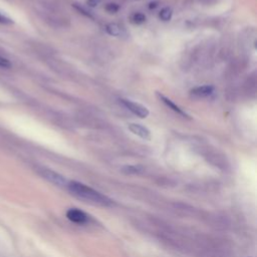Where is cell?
<instances>
[{"instance_id":"7","label":"cell","mask_w":257,"mask_h":257,"mask_svg":"<svg viewBox=\"0 0 257 257\" xmlns=\"http://www.w3.org/2000/svg\"><path fill=\"white\" fill-rule=\"evenodd\" d=\"M214 92V87L213 86H202V87H197L195 89H193L191 91V94L194 96V98H206L212 94Z\"/></svg>"},{"instance_id":"14","label":"cell","mask_w":257,"mask_h":257,"mask_svg":"<svg viewBox=\"0 0 257 257\" xmlns=\"http://www.w3.org/2000/svg\"><path fill=\"white\" fill-rule=\"evenodd\" d=\"M140 167H137V166H128V167H126L124 170L127 172V173H138L141 169H139Z\"/></svg>"},{"instance_id":"8","label":"cell","mask_w":257,"mask_h":257,"mask_svg":"<svg viewBox=\"0 0 257 257\" xmlns=\"http://www.w3.org/2000/svg\"><path fill=\"white\" fill-rule=\"evenodd\" d=\"M106 30L110 36H112V37H120L122 34L121 26L117 23H109L106 26Z\"/></svg>"},{"instance_id":"3","label":"cell","mask_w":257,"mask_h":257,"mask_svg":"<svg viewBox=\"0 0 257 257\" xmlns=\"http://www.w3.org/2000/svg\"><path fill=\"white\" fill-rule=\"evenodd\" d=\"M120 101L125 108H127L128 110L132 111L133 114L136 115L137 117L141 119H145L149 116V110L146 107H144L138 103H134L130 100H126V99H122Z\"/></svg>"},{"instance_id":"13","label":"cell","mask_w":257,"mask_h":257,"mask_svg":"<svg viewBox=\"0 0 257 257\" xmlns=\"http://www.w3.org/2000/svg\"><path fill=\"white\" fill-rule=\"evenodd\" d=\"M0 23L1 24H10V23H12V20L9 18H7L6 15H4L0 12Z\"/></svg>"},{"instance_id":"11","label":"cell","mask_w":257,"mask_h":257,"mask_svg":"<svg viewBox=\"0 0 257 257\" xmlns=\"http://www.w3.org/2000/svg\"><path fill=\"white\" fill-rule=\"evenodd\" d=\"M0 68H2V69H10L11 68L10 61L1 55H0Z\"/></svg>"},{"instance_id":"6","label":"cell","mask_w":257,"mask_h":257,"mask_svg":"<svg viewBox=\"0 0 257 257\" xmlns=\"http://www.w3.org/2000/svg\"><path fill=\"white\" fill-rule=\"evenodd\" d=\"M157 96L158 98L162 101V103H164L169 109H171L172 110H174L175 112H177V114L182 116L183 118H186V119H190V116L187 114L186 111H184L180 107H178L177 105H175L170 99H168L167 96H165L164 94H161L160 92H157Z\"/></svg>"},{"instance_id":"15","label":"cell","mask_w":257,"mask_h":257,"mask_svg":"<svg viewBox=\"0 0 257 257\" xmlns=\"http://www.w3.org/2000/svg\"><path fill=\"white\" fill-rule=\"evenodd\" d=\"M88 5L91 7H95L98 5V1L96 0H88Z\"/></svg>"},{"instance_id":"4","label":"cell","mask_w":257,"mask_h":257,"mask_svg":"<svg viewBox=\"0 0 257 257\" xmlns=\"http://www.w3.org/2000/svg\"><path fill=\"white\" fill-rule=\"evenodd\" d=\"M67 217L70 221L79 225H86L90 223L91 220L90 215L78 208H70L67 211Z\"/></svg>"},{"instance_id":"9","label":"cell","mask_w":257,"mask_h":257,"mask_svg":"<svg viewBox=\"0 0 257 257\" xmlns=\"http://www.w3.org/2000/svg\"><path fill=\"white\" fill-rule=\"evenodd\" d=\"M172 15H173V10L170 7H165L162 10H161L159 16L160 18L162 19L163 21H169L172 18Z\"/></svg>"},{"instance_id":"16","label":"cell","mask_w":257,"mask_h":257,"mask_svg":"<svg viewBox=\"0 0 257 257\" xmlns=\"http://www.w3.org/2000/svg\"><path fill=\"white\" fill-rule=\"evenodd\" d=\"M150 4H151V5H150V8H151V9H152V8H155V7L158 5V4H156L155 2H154V3L152 2V3H150Z\"/></svg>"},{"instance_id":"2","label":"cell","mask_w":257,"mask_h":257,"mask_svg":"<svg viewBox=\"0 0 257 257\" xmlns=\"http://www.w3.org/2000/svg\"><path fill=\"white\" fill-rule=\"evenodd\" d=\"M40 174L44 179H46L48 182L55 184V186L66 187V188L68 186L69 181L64 178L62 175H60L59 173L55 171H53L51 169H41Z\"/></svg>"},{"instance_id":"1","label":"cell","mask_w":257,"mask_h":257,"mask_svg":"<svg viewBox=\"0 0 257 257\" xmlns=\"http://www.w3.org/2000/svg\"><path fill=\"white\" fill-rule=\"evenodd\" d=\"M67 189L73 196L86 203L102 207H110L114 205V201L110 198L84 183L69 181Z\"/></svg>"},{"instance_id":"5","label":"cell","mask_w":257,"mask_h":257,"mask_svg":"<svg viewBox=\"0 0 257 257\" xmlns=\"http://www.w3.org/2000/svg\"><path fill=\"white\" fill-rule=\"evenodd\" d=\"M128 128L130 130L134 135H137L138 137L144 139V140H150L151 139V132L149 131V128L141 124H136L132 123L128 124Z\"/></svg>"},{"instance_id":"10","label":"cell","mask_w":257,"mask_h":257,"mask_svg":"<svg viewBox=\"0 0 257 257\" xmlns=\"http://www.w3.org/2000/svg\"><path fill=\"white\" fill-rule=\"evenodd\" d=\"M132 20L135 24H142L146 21V16L143 13H135L132 18Z\"/></svg>"},{"instance_id":"12","label":"cell","mask_w":257,"mask_h":257,"mask_svg":"<svg viewBox=\"0 0 257 257\" xmlns=\"http://www.w3.org/2000/svg\"><path fill=\"white\" fill-rule=\"evenodd\" d=\"M120 9V6L117 3H109L106 6V10L110 13H116Z\"/></svg>"}]
</instances>
